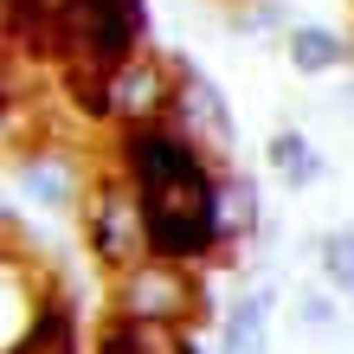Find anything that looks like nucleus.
<instances>
[{"instance_id": "f8f14e48", "label": "nucleus", "mask_w": 354, "mask_h": 354, "mask_svg": "<svg viewBox=\"0 0 354 354\" xmlns=\"http://www.w3.org/2000/svg\"><path fill=\"white\" fill-rule=\"evenodd\" d=\"M219 232H225V245L258 232V180L252 174H219Z\"/></svg>"}, {"instance_id": "0eeeda50", "label": "nucleus", "mask_w": 354, "mask_h": 354, "mask_svg": "<svg viewBox=\"0 0 354 354\" xmlns=\"http://www.w3.org/2000/svg\"><path fill=\"white\" fill-rule=\"evenodd\" d=\"M97 354H200L187 328H168V322H136V316H103L97 328Z\"/></svg>"}, {"instance_id": "dca6fc26", "label": "nucleus", "mask_w": 354, "mask_h": 354, "mask_svg": "<svg viewBox=\"0 0 354 354\" xmlns=\"http://www.w3.org/2000/svg\"><path fill=\"white\" fill-rule=\"evenodd\" d=\"M297 322L303 328H328V322H335V303H328V297H303L297 303Z\"/></svg>"}, {"instance_id": "20e7f679", "label": "nucleus", "mask_w": 354, "mask_h": 354, "mask_svg": "<svg viewBox=\"0 0 354 354\" xmlns=\"http://www.w3.org/2000/svg\"><path fill=\"white\" fill-rule=\"evenodd\" d=\"M84 245H91V258L110 270V277L136 270L142 258H155L129 180H91V187H84Z\"/></svg>"}, {"instance_id": "9b49d317", "label": "nucleus", "mask_w": 354, "mask_h": 354, "mask_svg": "<svg viewBox=\"0 0 354 354\" xmlns=\"http://www.w3.org/2000/svg\"><path fill=\"white\" fill-rule=\"evenodd\" d=\"M7 354H77V322H71V303H46L39 316L26 322V335H19Z\"/></svg>"}, {"instance_id": "2eb2a0df", "label": "nucleus", "mask_w": 354, "mask_h": 354, "mask_svg": "<svg viewBox=\"0 0 354 354\" xmlns=\"http://www.w3.org/2000/svg\"><path fill=\"white\" fill-rule=\"evenodd\" d=\"M316 258H322V277L335 283L342 297H354V225H335V232H322Z\"/></svg>"}, {"instance_id": "6e6552de", "label": "nucleus", "mask_w": 354, "mask_h": 354, "mask_svg": "<svg viewBox=\"0 0 354 354\" xmlns=\"http://www.w3.org/2000/svg\"><path fill=\"white\" fill-rule=\"evenodd\" d=\"M7 39L32 58H58V46H65V0H7Z\"/></svg>"}, {"instance_id": "39448f33", "label": "nucleus", "mask_w": 354, "mask_h": 354, "mask_svg": "<svg viewBox=\"0 0 354 354\" xmlns=\"http://www.w3.org/2000/svg\"><path fill=\"white\" fill-rule=\"evenodd\" d=\"M174 91H180V71L168 77L161 58L136 52L129 65H116V77H110V122H122V129L168 122V116H174Z\"/></svg>"}, {"instance_id": "1a4fd4ad", "label": "nucleus", "mask_w": 354, "mask_h": 354, "mask_svg": "<svg viewBox=\"0 0 354 354\" xmlns=\"http://www.w3.org/2000/svg\"><path fill=\"white\" fill-rule=\"evenodd\" d=\"M19 187H26V200L65 213L84 180H77V161H71V155H19Z\"/></svg>"}, {"instance_id": "7ed1b4c3", "label": "nucleus", "mask_w": 354, "mask_h": 354, "mask_svg": "<svg viewBox=\"0 0 354 354\" xmlns=\"http://www.w3.org/2000/svg\"><path fill=\"white\" fill-rule=\"evenodd\" d=\"M110 309L136 322H168V328H194L206 316V290L194 283V270L174 258H142L136 270H122L110 283Z\"/></svg>"}, {"instance_id": "9d476101", "label": "nucleus", "mask_w": 354, "mask_h": 354, "mask_svg": "<svg viewBox=\"0 0 354 354\" xmlns=\"http://www.w3.org/2000/svg\"><path fill=\"white\" fill-rule=\"evenodd\" d=\"M270 335V297H239L219 322V354H264Z\"/></svg>"}, {"instance_id": "ddd939ff", "label": "nucleus", "mask_w": 354, "mask_h": 354, "mask_svg": "<svg viewBox=\"0 0 354 354\" xmlns=\"http://www.w3.org/2000/svg\"><path fill=\"white\" fill-rule=\"evenodd\" d=\"M348 58V39L335 26H290V65H297L303 77H322V71H335Z\"/></svg>"}, {"instance_id": "423d86ee", "label": "nucleus", "mask_w": 354, "mask_h": 354, "mask_svg": "<svg viewBox=\"0 0 354 354\" xmlns=\"http://www.w3.org/2000/svg\"><path fill=\"white\" fill-rule=\"evenodd\" d=\"M174 129L187 142H200V149H232V110H225V97L206 84L200 71H180V91H174Z\"/></svg>"}, {"instance_id": "f03ea898", "label": "nucleus", "mask_w": 354, "mask_h": 354, "mask_svg": "<svg viewBox=\"0 0 354 354\" xmlns=\"http://www.w3.org/2000/svg\"><path fill=\"white\" fill-rule=\"evenodd\" d=\"M142 52V0H65V65L71 97L110 122V77Z\"/></svg>"}, {"instance_id": "4468645a", "label": "nucleus", "mask_w": 354, "mask_h": 354, "mask_svg": "<svg viewBox=\"0 0 354 354\" xmlns=\"http://www.w3.org/2000/svg\"><path fill=\"white\" fill-rule=\"evenodd\" d=\"M270 168H277L290 187H309V180H322V155L309 149L297 129H277L270 136Z\"/></svg>"}, {"instance_id": "f257e3e1", "label": "nucleus", "mask_w": 354, "mask_h": 354, "mask_svg": "<svg viewBox=\"0 0 354 354\" xmlns=\"http://www.w3.org/2000/svg\"><path fill=\"white\" fill-rule=\"evenodd\" d=\"M122 180L136 187L155 258L200 264L225 245V232H219V174L206 161V149L187 142L174 122L122 129Z\"/></svg>"}]
</instances>
